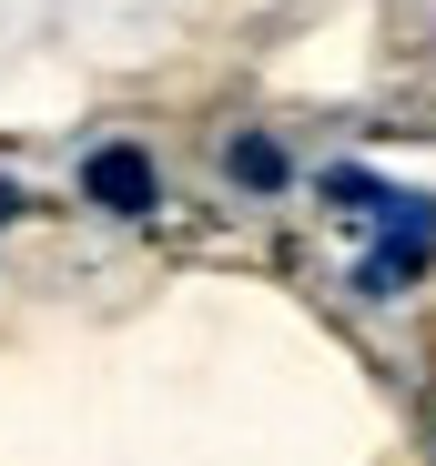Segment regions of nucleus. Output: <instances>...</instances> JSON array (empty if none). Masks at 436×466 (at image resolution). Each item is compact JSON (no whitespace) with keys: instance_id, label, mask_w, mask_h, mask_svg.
Returning <instances> with one entry per match:
<instances>
[{"instance_id":"1","label":"nucleus","mask_w":436,"mask_h":466,"mask_svg":"<svg viewBox=\"0 0 436 466\" xmlns=\"http://www.w3.org/2000/svg\"><path fill=\"white\" fill-rule=\"evenodd\" d=\"M82 193L102 213H153V152H142V142H102L82 163Z\"/></svg>"},{"instance_id":"2","label":"nucleus","mask_w":436,"mask_h":466,"mask_svg":"<svg viewBox=\"0 0 436 466\" xmlns=\"http://www.w3.org/2000/svg\"><path fill=\"white\" fill-rule=\"evenodd\" d=\"M224 173H234L244 193H284V173H295V163H284V142H264V132H234Z\"/></svg>"},{"instance_id":"3","label":"nucleus","mask_w":436,"mask_h":466,"mask_svg":"<svg viewBox=\"0 0 436 466\" xmlns=\"http://www.w3.org/2000/svg\"><path fill=\"white\" fill-rule=\"evenodd\" d=\"M0 223H11V183H0Z\"/></svg>"}]
</instances>
